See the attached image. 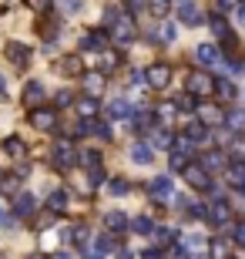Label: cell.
I'll return each instance as SVG.
<instances>
[{"label": "cell", "mask_w": 245, "mask_h": 259, "mask_svg": "<svg viewBox=\"0 0 245 259\" xmlns=\"http://www.w3.org/2000/svg\"><path fill=\"white\" fill-rule=\"evenodd\" d=\"M77 158H81V155H77V148L67 142V138H64V142H57L54 152H51V162H54L57 172H71V168L77 165Z\"/></svg>", "instance_id": "6da1fadb"}, {"label": "cell", "mask_w": 245, "mask_h": 259, "mask_svg": "<svg viewBox=\"0 0 245 259\" xmlns=\"http://www.w3.org/2000/svg\"><path fill=\"white\" fill-rule=\"evenodd\" d=\"M181 175H185V182H188L195 192H212V172H208L202 162H198V165H188Z\"/></svg>", "instance_id": "7a4b0ae2"}, {"label": "cell", "mask_w": 245, "mask_h": 259, "mask_svg": "<svg viewBox=\"0 0 245 259\" xmlns=\"http://www.w3.org/2000/svg\"><path fill=\"white\" fill-rule=\"evenodd\" d=\"M185 84H188V95H195V98L215 91V81H212V74H205V71H191Z\"/></svg>", "instance_id": "3957f363"}, {"label": "cell", "mask_w": 245, "mask_h": 259, "mask_svg": "<svg viewBox=\"0 0 245 259\" xmlns=\"http://www.w3.org/2000/svg\"><path fill=\"white\" fill-rule=\"evenodd\" d=\"M111 37L118 40V44H131L134 40V20L128 17V14H121V17L111 24Z\"/></svg>", "instance_id": "277c9868"}, {"label": "cell", "mask_w": 245, "mask_h": 259, "mask_svg": "<svg viewBox=\"0 0 245 259\" xmlns=\"http://www.w3.org/2000/svg\"><path fill=\"white\" fill-rule=\"evenodd\" d=\"M4 58H7L10 64H17V67H27L30 64V48L20 44V40H10L7 48H4Z\"/></svg>", "instance_id": "5b68a950"}, {"label": "cell", "mask_w": 245, "mask_h": 259, "mask_svg": "<svg viewBox=\"0 0 245 259\" xmlns=\"http://www.w3.org/2000/svg\"><path fill=\"white\" fill-rule=\"evenodd\" d=\"M171 81V67L168 64H151L148 71H144V84L148 88H168Z\"/></svg>", "instance_id": "8992f818"}, {"label": "cell", "mask_w": 245, "mask_h": 259, "mask_svg": "<svg viewBox=\"0 0 245 259\" xmlns=\"http://www.w3.org/2000/svg\"><path fill=\"white\" fill-rule=\"evenodd\" d=\"M191 138H181L178 145H175V148H171V168H175V172H185V168H188V155H191Z\"/></svg>", "instance_id": "52a82bcc"}, {"label": "cell", "mask_w": 245, "mask_h": 259, "mask_svg": "<svg viewBox=\"0 0 245 259\" xmlns=\"http://www.w3.org/2000/svg\"><path fill=\"white\" fill-rule=\"evenodd\" d=\"M175 7H178V20H181V24H188V27L202 24V10H198L195 0H178Z\"/></svg>", "instance_id": "ba28073f"}, {"label": "cell", "mask_w": 245, "mask_h": 259, "mask_svg": "<svg viewBox=\"0 0 245 259\" xmlns=\"http://www.w3.org/2000/svg\"><path fill=\"white\" fill-rule=\"evenodd\" d=\"M195 58H198V64H202V67H218V64H222V51H218L215 44H198Z\"/></svg>", "instance_id": "9c48e42d"}, {"label": "cell", "mask_w": 245, "mask_h": 259, "mask_svg": "<svg viewBox=\"0 0 245 259\" xmlns=\"http://www.w3.org/2000/svg\"><path fill=\"white\" fill-rule=\"evenodd\" d=\"M30 125L37 128V132H51V128L57 125L54 108H34V115H30Z\"/></svg>", "instance_id": "30bf717a"}, {"label": "cell", "mask_w": 245, "mask_h": 259, "mask_svg": "<svg viewBox=\"0 0 245 259\" xmlns=\"http://www.w3.org/2000/svg\"><path fill=\"white\" fill-rule=\"evenodd\" d=\"M208 219H212V226H228L232 222V205L225 199H215L212 209H208Z\"/></svg>", "instance_id": "8fae6325"}, {"label": "cell", "mask_w": 245, "mask_h": 259, "mask_svg": "<svg viewBox=\"0 0 245 259\" xmlns=\"http://www.w3.org/2000/svg\"><path fill=\"white\" fill-rule=\"evenodd\" d=\"M175 195V185H171V175H158L155 182H151V199L155 202H168Z\"/></svg>", "instance_id": "7c38bea8"}, {"label": "cell", "mask_w": 245, "mask_h": 259, "mask_svg": "<svg viewBox=\"0 0 245 259\" xmlns=\"http://www.w3.org/2000/svg\"><path fill=\"white\" fill-rule=\"evenodd\" d=\"M44 98H47V88L40 84V81H30V84L24 88V105H27V108H40V105H44Z\"/></svg>", "instance_id": "4fadbf2b"}, {"label": "cell", "mask_w": 245, "mask_h": 259, "mask_svg": "<svg viewBox=\"0 0 245 259\" xmlns=\"http://www.w3.org/2000/svg\"><path fill=\"white\" fill-rule=\"evenodd\" d=\"M225 182L232 185V189H238V195L245 192V162L242 165H228L225 168Z\"/></svg>", "instance_id": "5bb4252c"}, {"label": "cell", "mask_w": 245, "mask_h": 259, "mask_svg": "<svg viewBox=\"0 0 245 259\" xmlns=\"http://www.w3.org/2000/svg\"><path fill=\"white\" fill-rule=\"evenodd\" d=\"M208 27H212V34H215L218 40H228V37H232V27H228V20L222 17V14H212Z\"/></svg>", "instance_id": "9a60e30c"}, {"label": "cell", "mask_w": 245, "mask_h": 259, "mask_svg": "<svg viewBox=\"0 0 245 259\" xmlns=\"http://www.w3.org/2000/svg\"><path fill=\"white\" fill-rule=\"evenodd\" d=\"M57 71L64 77H74V74H84V64L74 58V54H67V58H61V64H57Z\"/></svg>", "instance_id": "2e32d148"}, {"label": "cell", "mask_w": 245, "mask_h": 259, "mask_svg": "<svg viewBox=\"0 0 245 259\" xmlns=\"http://www.w3.org/2000/svg\"><path fill=\"white\" fill-rule=\"evenodd\" d=\"M128 222H131V219H128L124 212H118V209H114V212H108V215H104V226H108V229H111V232H124V229H128Z\"/></svg>", "instance_id": "e0dca14e"}, {"label": "cell", "mask_w": 245, "mask_h": 259, "mask_svg": "<svg viewBox=\"0 0 245 259\" xmlns=\"http://www.w3.org/2000/svg\"><path fill=\"white\" fill-rule=\"evenodd\" d=\"M20 179H24L20 172H14V175H0V192H4V195H20Z\"/></svg>", "instance_id": "ac0fdd59"}, {"label": "cell", "mask_w": 245, "mask_h": 259, "mask_svg": "<svg viewBox=\"0 0 245 259\" xmlns=\"http://www.w3.org/2000/svg\"><path fill=\"white\" fill-rule=\"evenodd\" d=\"M104 44H108V34H104V30H91V34L81 40V51H101Z\"/></svg>", "instance_id": "d6986e66"}, {"label": "cell", "mask_w": 245, "mask_h": 259, "mask_svg": "<svg viewBox=\"0 0 245 259\" xmlns=\"http://www.w3.org/2000/svg\"><path fill=\"white\" fill-rule=\"evenodd\" d=\"M34 205H37V202H34V195H30V192L14 195V212H17V215H30V212H34Z\"/></svg>", "instance_id": "ffe728a7"}, {"label": "cell", "mask_w": 245, "mask_h": 259, "mask_svg": "<svg viewBox=\"0 0 245 259\" xmlns=\"http://www.w3.org/2000/svg\"><path fill=\"white\" fill-rule=\"evenodd\" d=\"M118 64H121V54H118V51H104V54H101V61H97V71L111 74V71H114Z\"/></svg>", "instance_id": "44dd1931"}, {"label": "cell", "mask_w": 245, "mask_h": 259, "mask_svg": "<svg viewBox=\"0 0 245 259\" xmlns=\"http://www.w3.org/2000/svg\"><path fill=\"white\" fill-rule=\"evenodd\" d=\"M111 249H114V239H111V236H97V239H94V249H91V259H104Z\"/></svg>", "instance_id": "7402d4cb"}, {"label": "cell", "mask_w": 245, "mask_h": 259, "mask_svg": "<svg viewBox=\"0 0 245 259\" xmlns=\"http://www.w3.org/2000/svg\"><path fill=\"white\" fill-rule=\"evenodd\" d=\"M202 165H205L208 172H218V168H228V158L222 152H208L205 158H202Z\"/></svg>", "instance_id": "603a6c76"}, {"label": "cell", "mask_w": 245, "mask_h": 259, "mask_svg": "<svg viewBox=\"0 0 245 259\" xmlns=\"http://www.w3.org/2000/svg\"><path fill=\"white\" fill-rule=\"evenodd\" d=\"M151 158H155V155H151L148 145H141V142H134V145H131V162H138V165H151Z\"/></svg>", "instance_id": "cb8c5ba5"}, {"label": "cell", "mask_w": 245, "mask_h": 259, "mask_svg": "<svg viewBox=\"0 0 245 259\" xmlns=\"http://www.w3.org/2000/svg\"><path fill=\"white\" fill-rule=\"evenodd\" d=\"M181 246H185L188 252H202L208 242H205V236H198V232H188V236H181Z\"/></svg>", "instance_id": "d4e9b609"}, {"label": "cell", "mask_w": 245, "mask_h": 259, "mask_svg": "<svg viewBox=\"0 0 245 259\" xmlns=\"http://www.w3.org/2000/svg\"><path fill=\"white\" fill-rule=\"evenodd\" d=\"M108 115L121 121V118H134V111H131V105H128V101H111V105H108Z\"/></svg>", "instance_id": "484cf974"}, {"label": "cell", "mask_w": 245, "mask_h": 259, "mask_svg": "<svg viewBox=\"0 0 245 259\" xmlns=\"http://www.w3.org/2000/svg\"><path fill=\"white\" fill-rule=\"evenodd\" d=\"M208 252H212V259H228V256H232V242H228V239H215Z\"/></svg>", "instance_id": "4316f807"}, {"label": "cell", "mask_w": 245, "mask_h": 259, "mask_svg": "<svg viewBox=\"0 0 245 259\" xmlns=\"http://www.w3.org/2000/svg\"><path fill=\"white\" fill-rule=\"evenodd\" d=\"M185 138H191V142H205V138H208L205 121H195V125H188V128H185Z\"/></svg>", "instance_id": "83f0119b"}, {"label": "cell", "mask_w": 245, "mask_h": 259, "mask_svg": "<svg viewBox=\"0 0 245 259\" xmlns=\"http://www.w3.org/2000/svg\"><path fill=\"white\" fill-rule=\"evenodd\" d=\"M104 84V71H91V74H84V88L91 91V95H97Z\"/></svg>", "instance_id": "f1b7e54d"}, {"label": "cell", "mask_w": 245, "mask_h": 259, "mask_svg": "<svg viewBox=\"0 0 245 259\" xmlns=\"http://www.w3.org/2000/svg\"><path fill=\"white\" fill-rule=\"evenodd\" d=\"M215 95L222 98V101H232V98H235V84L222 77V81H215Z\"/></svg>", "instance_id": "f546056e"}, {"label": "cell", "mask_w": 245, "mask_h": 259, "mask_svg": "<svg viewBox=\"0 0 245 259\" xmlns=\"http://www.w3.org/2000/svg\"><path fill=\"white\" fill-rule=\"evenodd\" d=\"M4 152H7L10 158H20V155H24V142H20L17 135H10L7 142H4Z\"/></svg>", "instance_id": "4dcf8cb0"}, {"label": "cell", "mask_w": 245, "mask_h": 259, "mask_svg": "<svg viewBox=\"0 0 245 259\" xmlns=\"http://www.w3.org/2000/svg\"><path fill=\"white\" fill-rule=\"evenodd\" d=\"M198 118H202V121H205V125H218V121H225V118H222V111H218V108H198Z\"/></svg>", "instance_id": "1f68e13d"}, {"label": "cell", "mask_w": 245, "mask_h": 259, "mask_svg": "<svg viewBox=\"0 0 245 259\" xmlns=\"http://www.w3.org/2000/svg\"><path fill=\"white\" fill-rule=\"evenodd\" d=\"M77 111H81V118H94L97 115V101L94 98H81V101H77Z\"/></svg>", "instance_id": "d6a6232c"}, {"label": "cell", "mask_w": 245, "mask_h": 259, "mask_svg": "<svg viewBox=\"0 0 245 259\" xmlns=\"http://www.w3.org/2000/svg\"><path fill=\"white\" fill-rule=\"evenodd\" d=\"M47 209H51V212H64V209H67V192H51Z\"/></svg>", "instance_id": "836d02e7"}, {"label": "cell", "mask_w": 245, "mask_h": 259, "mask_svg": "<svg viewBox=\"0 0 245 259\" xmlns=\"http://www.w3.org/2000/svg\"><path fill=\"white\" fill-rule=\"evenodd\" d=\"M134 232H141V236H151V232H155V222H151L148 215H138V219H134Z\"/></svg>", "instance_id": "e575fe53"}, {"label": "cell", "mask_w": 245, "mask_h": 259, "mask_svg": "<svg viewBox=\"0 0 245 259\" xmlns=\"http://www.w3.org/2000/svg\"><path fill=\"white\" fill-rule=\"evenodd\" d=\"M151 145H155V148H171V132H165V128H161V132H155Z\"/></svg>", "instance_id": "d590c367"}, {"label": "cell", "mask_w": 245, "mask_h": 259, "mask_svg": "<svg viewBox=\"0 0 245 259\" xmlns=\"http://www.w3.org/2000/svg\"><path fill=\"white\" fill-rule=\"evenodd\" d=\"M225 125H228V128H238V132H242V128H245V111H232V115L225 118Z\"/></svg>", "instance_id": "8d00e7d4"}, {"label": "cell", "mask_w": 245, "mask_h": 259, "mask_svg": "<svg viewBox=\"0 0 245 259\" xmlns=\"http://www.w3.org/2000/svg\"><path fill=\"white\" fill-rule=\"evenodd\" d=\"M54 4H57V7H61V10H64V14H77V10L84 7L81 0H54Z\"/></svg>", "instance_id": "74e56055"}, {"label": "cell", "mask_w": 245, "mask_h": 259, "mask_svg": "<svg viewBox=\"0 0 245 259\" xmlns=\"http://www.w3.org/2000/svg\"><path fill=\"white\" fill-rule=\"evenodd\" d=\"M81 162L91 165V172H94L97 165H101V155H97V152H84V155H81Z\"/></svg>", "instance_id": "f35d334b"}, {"label": "cell", "mask_w": 245, "mask_h": 259, "mask_svg": "<svg viewBox=\"0 0 245 259\" xmlns=\"http://www.w3.org/2000/svg\"><path fill=\"white\" fill-rule=\"evenodd\" d=\"M94 135L108 142V138H111V125H108V121H94Z\"/></svg>", "instance_id": "ab89813d"}, {"label": "cell", "mask_w": 245, "mask_h": 259, "mask_svg": "<svg viewBox=\"0 0 245 259\" xmlns=\"http://www.w3.org/2000/svg\"><path fill=\"white\" fill-rule=\"evenodd\" d=\"M128 189H131V185L124 182V179H114L111 182V195H128Z\"/></svg>", "instance_id": "60d3db41"}, {"label": "cell", "mask_w": 245, "mask_h": 259, "mask_svg": "<svg viewBox=\"0 0 245 259\" xmlns=\"http://www.w3.org/2000/svg\"><path fill=\"white\" fill-rule=\"evenodd\" d=\"M168 7H171V0H151V10H155L158 17H165V14H168Z\"/></svg>", "instance_id": "b9f144b4"}, {"label": "cell", "mask_w": 245, "mask_h": 259, "mask_svg": "<svg viewBox=\"0 0 245 259\" xmlns=\"http://www.w3.org/2000/svg\"><path fill=\"white\" fill-rule=\"evenodd\" d=\"M84 239H87V229H84V226H77V229H71V242H74V246H81Z\"/></svg>", "instance_id": "7bdbcfd3"}, {"label": "cell", "mask_w": 245, "mask_h": 259, "mask_svg": "<svg viewBox=\"0 0 245 259\" xmlns=\"http://www.w3.org/2000/svg\"><path fill=\"white\" fill-rule=\"evenodd\" d=\"M242 0H218V14H228V10H238Z\"/></svg>", "instance_id": "ee69618b"}, {"label": "cell", "mask_w": 245, "mask_h": 259, "mask_svg": "<svg viewBox=\"0 0 245 259\" xmlns=\"http://www.w3.org/2000/svg\"><path fill=\"white\" fill-rule=\"evenodd\" d=\"M24 4H27L30 10H37V14H44V10L51 7V0H24Z\"/></svg>", "instance_id": "f6af8a7d"}, {"label": "cell", "mask_w": 245, "mask_h": 259, "mask_svg": "<svg viewBox=\"0 0 245 259\" xmlns=\"http://www.w3.org/2000/svg\"><path fill=\"white\" fill-rule=\"evenodd\" d=\"M175 40V24H165L161 27V44H171Z\"/></svg>", "instance_id": "bcb514c9"}, {"label": "cell", "mask_w": 245, "mask_h": 259, "mask_svg": "<svg viewBox=\"0 0 245 259\" xmlns=\"http://www.w3.org/2000/svg\"><path fill=\"white\" fill-rule=\"evenodd\" d=\"M118 17H121V10H118V7H108V10H104V24H108V27H111Z\"/></svg>", "instance_id": "7dc6e473"}, {"label": "cell", "mask_w": 245, "mask_h": 259, "mask_svg": "<svg viewBox=\"0 0 245 259\" xmlns=\"http://www.w3.org/2000/svg\"><path fill=\"white\" fill-rule=\"evenodd\" d=\"M235 246H245V219L235 226Z\"/></svg>", "instance_id": "c3c4849f"}, {"label": "cell", "mask_w": 245, "mask_h": 259, "mask_svg": "<svg viewBox=\"0 0 245 259\" xmlns=\"http://www.w3.org/2000/svg\"><path fill=\"white\" fill-rule=\"evenodd\" d=\"M158 115L161 118H171V115H175V105H171V101H165V105L158 108Z\"/></svg>", "instance_id": "681fc988"}, {"label": "cell", "mask_w": 245, "mask_h": 259, "mask_svg": "<svg viewBox=\"0 0 245 259\" xmlns=\"http://www.w3.org/2000/svg\"><path fill=\"white\" fill-rule=\"evenodd\" d=\"M232 155H235V158H245V142H242V138L232 145Z\"/></svg>", "instance_id": "f907efd6"}, {"label": "cell", "mask_w": 245, "mask_h": 259, "mask_svg": "<svg viewBox=\"0 0 245 259\" xmlns=\"http://www.w3.org/2000/svg\"><path fill=\"white\" fill-rule=\"evenodd\" d=\"M178 105H181V108H195V95H181Z\"/></svg>", "instance_id": "816d5d0a"}, {"label": "cell", "mask_w": 245, "mask_h": 259, "mask_svg": "<svg viewBox=\"0 0 245 259\" xmlns=\"http://www.w3.org/2000/svg\"><path fill=\"white\" fill-rule=\"evenodd\" d=\"M171 236H175L171 229H158V242H161V246H165V242H171Z\"/></svg>", "instance_id": "f5cc1de1"}, {"label": "cell", "mask_w": 245, "mask_h": 259, "mask_svg": "<svg viewBox=\"0 0 245 259\" xmlns=\"http://www.w3.org/2000/svg\"><path fill=\"white\" fill-rule=\"evenodd\" d=\"M144 259H165V249H161V246H158V249H148Z\"/></svg>", "instance_id": "db71d44e"}, {"label": "cell", "mask_w": 245, "mask_h": 259, "mask_svg": "<svg viewBox=\"0 0 245 259\" xmlns=\"http://www.w3.org/2000/svg\"><path fill=\"white\" fill-rule=\"evenodd\" d=\"M71 98H74L71 91H61V95H57V105H71Z\"/></svg>", "instance_id": "11a10c76"}, {"label": "cell", "mask_w": 245, "mask_h": 259, "mask_svg": "<svg viewBox=\"0 0 245 259\" xmlns=\"http://www.w3.org/2000/svg\"><path fill=\"white\" fill-rule=\"evenodd\" d=\"M0 226H4V229H10V226H14V219H10L4 209H0Z\"/></svg>", "instance_id": "9f6ffc18"}, {"label": "cell", "mask_w": 245, "mask_h": 259, "mask_svg": "<svg viewBox=\"0 0 245 259\" xmlns=\"http://www.w3.org/2000/svg\"><path fill=\"white\" fill-rule=\"evenodd\" d=\"M235 14H238V24H242V27H245V0H242V4H238V10H235Z\"/></svg>", "instance_id": "6f0895ef"}, {"label": "cell", "mask_w": 245, "mask_h": 259, "mask_svg": "<svg viewBox=\"0 0 245 259\" xmlns=\"http://www.w3.org/2000/svg\"><path fill=\"white\" fill-rule=\"evenodd\" d=\"M51 259H74V256H71V252H64V249H61V252H54V256H51Z\"/></svg>", "instance_id": "680465c9"}, {"label": "cell", "mask_w": 245, "mask_h": 259, "mask_svg": "<svg viewBox=\"0 0 245 259\" xmlns=\"http://www.w3.org/2000/svg\"><path fill=\"white\" fill-rule=\"evenodd\" d=\"M118 259H134V256H131L128 249H121V252H118Z\"/></svg>", "instance_id": "91938a15"}, {"label": "cell", "mask_w": 245, "mask_h": 259, "mask_svg": "<svg viewBox=\"0 0 245 259\" xmlns=\"http://www.w3.org/2000/svg\"><path fill=\"white\" fill-rule=\"evenodd\" d=\"M128 4H131V7H141V4H144V0H128Z\"/></svg>", "instance_id": "94428289"}, {"label": "cell", "mask_w": 245, "mask_h": 259, "mask_svg": "<svg viewBox=\"0 0 245 259\" xmlns=\"http://www.w3.org/2000/svg\"><path fill=\"white\" fill-rule=\"evenodd\" d=\"M27 259H44V256H37V252H34V256H27Z\"/></svg>", "instance_id": "6125c7cd"}, {"label": "cell", "mask_w": 245, "mask_h": 259, "mask_svg": "<svg viewBox=\"0 0 245 259\" xmlns=\"http://www.w3.org/2000/svg\"><path fill=\"white\" fill-rule=\"evenodd\" d=\"M0 95H4V77H0Z\"/></svg>", "instance_id": "be15d7a7"}]
</instances>
